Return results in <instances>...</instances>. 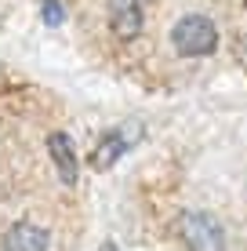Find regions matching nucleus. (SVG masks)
Listing matches in <instances>:
<instances>
[{
  "mask_svg": "<svg viewBox=\"0 0 247 251\" xmlns=\"http://www.w3.org/2000/svg\"><path fill=\"white\" fill-rule=\"evenodd\" d=\"M171 44H175L178 55H185V58H203V55H211V51L218 48V29H215V22H211L207 15H185V19L175 22Z\"/></svg>",
  "mask_w": 247,
  "mask_h": 251,
  "instance_id": "nucleus-1",
  "label": "nucleus"
},
{
  "mask_svg": "<svg viewBox=\"0 0 247 251\" xmlns=\"http://www.w3.org/2000/svg\"><path fill=\"white\" fill-rule=\"evenodd\" d=\"M182 240L189 251H225V233L222 222L207 211H189L182 215Z\"/></svg>",
  "mask_w": 247,
  "mask_h": 251,
  "instance_id": "nucleus-2",
  "label": "nucleus"
},
{
  "mask_svg": "<svg viewBox=\"0 0 247 251\" xmlns=\"http://www.w3.org/2000/svg\"><path fill=\"white\" fill-rule=\"evenodd\" d=\"M135 138H142V127L138 124H124V127H116V131H106L98 138L95 153H91V168H95V171H109L135 146Z\"/></svg>",
  "mask_w": 247,
  "mask_h": 251,
  "instance_id": "nucleus-3",
  "label": "nucleus"
},
{
  "mask_svg": "<svg viewBox=\"0 0 247 251\" xmlns=\"http://www.w3.org/2000/svg\"><path fill=\"white\" fill-rule=\"evenodd\" d=\"M47 153H51V160H55V171H58V178H62L66 186H73L76 182V150H73V142H69V135L66 131H55V135H47Z\"/></svg>",
  "mask_w": 247,
  "mask_h": 251,
  "instance_id": "nucleus-4",
  "label": "nucleus"
},
{
  "mask_svg": "<svg viewBox=\"0 0 247 251\" xmlns=\"http://www.w3.org/2000/svg\"><path fill=\"white\" fill-rule=\"evenodd\" d=\"M113 7V33L120 40H135L142 33V0H109Z\"/></svg>",
  "mask_w": 247,
  "mask_h": 251,
  "instance_id": "nucleus-5",
  "label": "nucleus"
},
{
  "mask_svg": "<svg viewBox=\"0 0 247 251\" xmlns=\"http://www.w3.org/2000/svg\"><path fill=\"white\" fill-rule=\"evenodd\" d=\"M4 251H47V229L33 226V222H19L4 233Z\"/></svg>",
  "mask_w": 247,
  "mask_h": 251,
  "instance_id": "nucleus-6",
  "label": "nucleus"
},
{
  "mask_svg": "<svg viewBox=\"0 0 247 251\" xmlns=\"http://www.w3.org/2000/svg\"><path fill=\"white\" fill-rule=\"evenodd\" d=\"M44 22H47V25H62V22H66L62 0H44Z\"/></svg>",
  "mask_w": 247,
  "mask_h": 251,
  "instance_id": "nucleus-7",
  "label": "nucleus"
},
{
  "mask_svg": "<svg viewBox=\"0 0 247 251\" xmlns=\"http://www.w3.org/2000/svg\"><path fill=\"white\" fill-rule=\"evenodd\" d=\"M240 62H244V69H247V37L240 40Z\"/></svg>",
  "mask_w": 247,
  "mask_h": 251,
  "instance_id": "nucleus-8",
  "label": "nucleus"
},
{
  "mask_svg": "<svg viewBox=\"0 0 247 251\" xmlns=\"http://www.w3.org/2000/svg\"><path fill=\"white\" fill-rule=\"evenodd\" d=\"M98 251H116V244H113V240H106V244H102Z\"/></svg>",
  "mask_w": 247,
  "mask_h": 251,
  "instance_id": "nucleus-9",
  "label": "nucleus"
}]
</instances>
